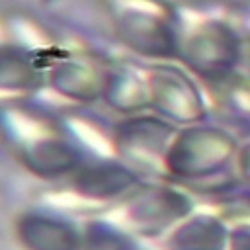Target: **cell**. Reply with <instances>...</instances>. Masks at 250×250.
Masks as SVG:
<instances>
[{
	"label": "cell",
	"mask_w": 250,
	"mask_h": 250,
	"mask_svg": "<svg viewBox=\"0 0 250 250\" xmlns=\"http://www.w3.org/2000/svg\"><path fill=\"white\" fill-rule=\"evenodd\" d=\"M232 150V145L229 139H189L188 143H182L170 152V168L176 170V174H188V176H201V174H213L215 168L223 166L225 160H229V154Z\"/></svg>",
	"instance_id": "obj_1"
},
{
	"label": "cell",
	"mask_w": 250,
	"mask_h": 250,
	"mask_svg": "<svg viewBox=\"0 0 250 250\" xmlns=\"http://www.w3.org/2000/svg\"><path fill=\"white\" fill-rule=\"evenodd\" d=\"M20 236L31 250H76V236L66 225L39 217L25 219Z\"/></svg>",
	"instance_id": "obj_2"
},
{
	"label": "cell",
	"mask_w": 250,
	"mask_h": 250,
	"mask_svg": "<svg viewBox=\"0 0 250 250\" xmlns=\"http://www.w3.org/2000/svg\"><path fill=\"white\" fill-rule=\"evenodd\" d=\"M225 244V230L219 223L199 217L188 223L174 236V250H221Z\"/></svg>",
	"instance_id": "obj_3"
},
{
	"label": "cell",
	"mask_w": 250,
	"mask_h": 250,
	"mask_svg": "<svg viewBox=\"0 0 250 250\" xmlns=\"http://www.w3.org/2000/svg\"><path fill=\"white\" fill-rule=\"evenodd\" d=\"M131 182H133V176H129L123 170L102 168V170L84 172L78 180V188L86 189L92 195H107V193H115L123 189Z\"/></svg>",
	"instance_id": "obj_4"
},
{
	"label": "cell",
	"mask_w": 250,
	"mask_h": 250,
	"mask_svg": "<svg viewBox=\"0 0 250 250\" xmlns=\"http://www.w3.org/2000/svg\"><path fill=\"white\" fill-rule=\"evenodd\" d=\"M232 250H250V229H242L232 236Z\"/></svg>",
	"instance_id": "obj_5"
}]
</instances>
